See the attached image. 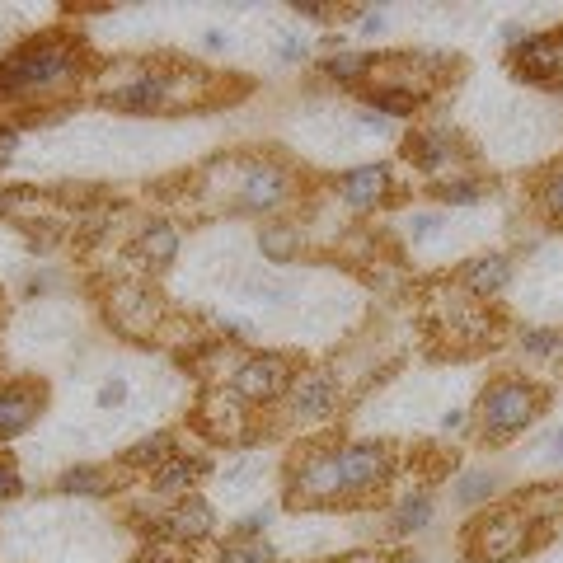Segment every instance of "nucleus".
Listing matches in <instances>:
<instances>
[{
  "mask_svg": "<svg viewBox=\"0 0 563 563\" xmlns=\"http://www.w3.org/2000/svg\"><path fill=\"white\" fill-rule=\"evenodd\" d=\"M338 193L348 207L357 212H371V207H381L385 193H390V165H357L348 169L343 179H338Z\"/></svg>",
  "mask_w": 563,
  "mask_h": 563,
  "instance_id": "nucleus-12",
  "label": "nucleus"
},
{
  "mask_svg": "<svg viewBox=\"0 0 563 563\" xmlns=\"http://www.w3.org/2000/svg\"><path fill=\"white\" fill-rule=\"evenodd\" d=\"M343 563H399L395 554H385V549H357L352 559H343Z\"/></svg>",
  "mask_w": 563,
  "mask_h": 563,
  "instance_id": "nucleus-36",
  "label": "nucleus"
},
{
  "mask_svg": "<svg viewBox=\"0 0 563 563\" xmlns=\"http://www.w3.org/2000/svg\"><path fill=\"white\" fill-rule=\"evenodd\" d=\"M451 493H456L460 507H479V503H488V498L498 493V479H493L488 470H465L456 479V488H451Z\"/></svg>",
  "mask_w": 563,
  "mask_h": 563,
  "instance_id": "nucleus-22",
  "label": "nucleus"
},
{
  "mask_svg": "<svg viewBox=\"0 0 563 563\" xmlns=\"http://www.w3.org/2000/svg\"><path fill=\"white\" fill-rule=\"evenodd\" d=\"M137 259L146 263L151 273L169 268V263L179 259V230L169 226V221H151V226L137 235Z\"/></svg>",
  "mask_w": 563,
  "mask_h": 563,
  "instance_id": "nucleus-15",
  "label": "nucleus"
},
{
  "mask_svg": "<svg viewBox=\"0 0 563 563\" xmlns=\"http://www.w3.org/2000/svg\"><path fill=\"white\" fill-rule=\"evenodd\" d=\"M174 71H137L104 94L118 113H165L174 108Z\"/></svg>",
  "mask_w": 563,
  "mask_h": 563,
  "instance_id": "nucleus-6",
  "label": "nucleus"
},
{
  "mask_svg": "<svg viewBox=\"0 0 563 563\" xmlns=\"http://www.w3.org/2000/svg\"><path fill=\"white\" fill-rule=\"evenodd\" d=\"M451 151H456V141H451V132H442V127L413 132V137L404 141V155H409V165L423 169V174H442V169L451 165Z\"/></svg>",
  "mask_w": 563,
  "mask_h": 563,
  "instance_id": "nucleus-13",
  "label": "nucleus"
},
{
  "mask_svg": "<svg viewBox=\"0 0 563 563\" xmlns=\"http://www.w3.org/2000/svg\"><path fill=\"white\" fill-rule=\"evenodd\" d=\"M296 371L282 352H249L235 376H230V395L240 399L244 409H259V404H273V399H287Z\"/></svg>",
  "mask_w": 563,
  "mask_h": 563,
  "instance_id": "nucleus-4",
  "label": "nucleus"
},
{
  "mask_svg": "<svg viewBox=\"0 0 563 563\" xmlns=\"http://www.w3.org/2000/svg\"><path fill=\"white\" fill-rule=\"evenodd\" d=\"M244 404L235 395H212L207 399V432H212V437H240L244 432Z\"/></svg>",
  "mask_w": 563,
  "mask_h": 563,
  "instance_id": "nucleus-19",
  "label": "nucleus"
},
{
  "mask_svg": "<svg viewBox=\"0 0 563 563\" xmlns=\"http://www.w3.org/2000/svg\"><path fill=\"white\" fill-rule=\"evenodd\" d=\"M362 33H366V38L385 33V10H366V15H362Z\"/></svg>",
  "mask_w": 563,
  "mask_h": 563,
  "instance_id": "nucleus-38",
  "label": "nucleus"
},
{
  "mask_svg": "<svg viewBox=\"0 0 563 563\" xmlns=\"http://www.w3.org/2000/svg\"><path fill=\"white\" fill-rule=\"evenodd\" d=\"M545 409V390L521 376H503L479 395V427L488 442H512L517 432L535 423V413Z\"/></svg>",
  "mask_w": 563,
  "mask_h": 563,
  "instance_id": "nucleus-3",
  "label": "nucleus"
},
{
  "mask_svg": "<svg viewBox=\"0 0 563 563\" xmlns=\"http://www.w3.org/2000/svg\"><path fill=\"white\" fill-rule=\"evenodd\" d=\"M338 376L334 371H301L287 390V404H291V418L296 423H320L338 409Z\"/></svg>",
  "mask_w": 563,
  "mask_h": 563,
  "instance_id": "nucleus-10",
  "label": "nucleus"
},
{
  "mask_svg": "<svg viewBox=\"0 0 563 563\" xmlns=\"http://www.w3.org/2000/svg\"><path fill=\"white\" fill-rule=\"evenodd\" d=\"M202 43H207V52H221V47H226V33H221V29H212V33H207V38H202Z\"/></svg>",
  "mask_w": 563,
  "mask_h": 563,
  "instance_id": "nucleus-42",
  "label": "nucleus"
},
{
  "mask_svg": "<svg viewBox=\"0 0 563 563\" xmlns=\"http://www.w3.org/2000/svg\"><path fill=\"white\" fill-rule=\"evenodd\" d=\"M259 249L268 254V259L287 263L291 254H296V230H291L287 221H268V226L259 230Z\"/></svg>",
  "mask_w": 563,
  "mask_h": 563,
  "instance_id": "nucleus-24",
  "label": "nucleus"
},
{
  "mask_svg": "<svg viewBox=\"0 0 563 563\" xmlns=\"http://www.w3.org/2000/svg\"><path fill=\"white\" fill-rule=\"evenodd\" d=\"M526 535H531V517L526 512H493L484 517V526L474 531V549L470 559L474 563H507L517 559L521 549H526Z\"/></svg>",
  "mask_w": 563,
  "mask_h": 563,
  "instance_id": "nucleus-5",
  "label": "nucleus"
},
{
  "mask_svg": "<svg viewBox=\"0 0 563 563\" xmlns=\"http://www.w3.org/2000/svg\"><path fill=\"white\" fill-rule=\"evenodd\" d=\"M80 47L66 33H43L29 38L24 47H15L10 57L0 61V104H15V99H43L47 90H61L66 80L80 76Z\"/></svg>",
  "mask_w": 563,
  "mask_h": 563,
  "instance_id": "nucleus-2",
  "label": "nucleus"
},
{
  "mask_svg": "<svg viewBox=\"0 0 563 563\" xmlns=\"http://www.w3.org/2000/svg\"><path fill=\"white\" fill-rule=\"evenodd\" d=\"M357 122H362L366 132H376V137H385V132H390V118H385V113H376V108H362V113H357Z\"/></svg>",
  "mask_w": 563,
  "mask_h": 563,
  "instance_id": "nucleus-35",
  "label": "nucleus"
},
{
  "mask_svg": "<svg viewBox=\"0 0 563 563\" xmlns=\"http://www.w3.org/2000/svg\"><path fill=\"white\" fill-rule=\"evenodd\" d=\"M122 460H127L132 470H151L155 474L165 460H174V432H151V437H141V442L132 446Z\"/></svg>",
  "mask_w": 563,
  "mask_h": 563,
  "instance_id": "nucleus-20",
  "label": "nucleus"
},
{
  "mask_svg": "<svg viewBox=\"0 0 563 563\" xmlns=\"http://www.w3.org/2000/svg\"><path fill=\"white\" fill-rule=\"evenodd\" d=\"M385 479H390V446L348 442L296 460L287 493L301 503H343V498H362L371 488H381Z\"/></svg>",
  "mask_w": 563,
  "mask_h": 563,
  "instance_id": "nucleus-1",
  "label": "nucleus"
},
{
  "mask_svg": "<svg viewBox=\"0 0 563 563\" xmlns=\"http://www.w3.org/2000/svg\"><path fill=\"white\" fill-rule=\"evenodd\" d=\"M212 531H216V512L207 498H179L174 507H165V517L151 521V535L169 540V545H202Z\"/></svg>",
  "mask_w": 563,
  "mask_h": 563,
  "instance_id": "nucleus-7",
  "label": "nucleus"
},
{
  "mask_svg": "<svg viewBox=\"0 0 563 563\" xmlns=\"http://www.w3.org/2000/svg\"><path fill=\"white\" fill-rule=\"evenodd\" d=\"M427 521H432V498H427V493H409V498L395 507L390 531H395V535H413V531H423Z\"/></svg>",
  "mask_w": 563,
  "mask_h": 563,
  "instance_id": "nucleus-21",
  "label": "nucleus"
},
{
  "mask_svg": "<svg viewBox=\"0 0 563 563\" xmlns=\"http://www.w3.org/2000/svg\"><path fill=\"white\" fill-rule=\"evenodd\" d=\"M15 151H19V127H10V122H0V169L15 160Z\"/></svg>",
  "mask_w": 563,
  "mask_h": 563,
  "instance_id": "nucleus-34",
  "label": "nucleus"
},
{
  "mask_svg": "<svg viewBox=\"0 0 563 563\" xmlns=\"http://www.w3.org/2000/svg\"><path fill=\"white\" fill-rule=\"evenodd\" d=\"M446 226V216H437V212H423V216H413V226H409V240L413 244H423V240H432L437 230Z\"/></svg>",
  "mask_w": 563,
  "mask_h": 563,
  "instance_id": "nucleus-30",
  "label": "nucleus"
},
{
  "mask_svg": "<svg viewBox=\"0 0 563 563\" xmlns=\"http://www.w3.org/2000/svg\"><path fill=\"white\" fill-rule=\"evenodd\" d=\"M43 404H47L43 385H33V381L5 385L0 390V442H15L19 432H29L33 418L43 413Z\"/></svg>",
  "mask_w": 563,
  "mask_h": 563,
  "instance_id": "nucleus-11",
  "label": "nucleus"
},
{
  "mask_svg": "<svg viewBox=\"0 0 563 563\" xmlns=\"http://www.w3.org/2000/svg\"><path fill=\"white\" fill-rule=\"evenodd\" d=\"M507 277H512L507 254H484V259H470L460 268V287L470 291V296H498L507 287Z\"/></svg>",
  "mask_w": 563,
  "mask_h": 563,
  "instance_id": "nucleus-14",
  "label": "nucleus"
},
{
  "mask_svg": "<svg viewBox=\"0 0 563 563\" xmlns=\"http://www.w3.org/2000/svg\"><path fill=\"white\" fill-rule=\"evenodd\" d=\"M141 563H193V559H188V545H169V540H160V545H151L146 554H141Z\"/></svg>",
  "mask_w": 563,
  "mask_h": 563,
  "instance_id": "nucleus-29",
  "label": "nucleus"
},
{
  "mask_svg": "<svg viewBox=\"0 0 563 563\" xmlns=\"http://www.w3.org/2000/svg\"><path fill=\"white\" fill-rule=\"evenodd\" d=\"M291 193V174L277 160H254L240 174V212H277Z\"/></svg>",
  "mask_w": 563,
  "mask_h": 563,
  "instance_id": "nucleus-8",
  "label": "nucleus"
},
{
  "mask_svg": "<svg viewBox=\"0 0 563 563\" xmlns=\"http://www.w3.org/2000/svg\"><path fill=\"white\" fill-rule=\"evenodd\" d=\"M423 104L418 94H404V90H366V108H376V113H385V118H409L413 108Z\"/></svg>",
  "mask_w": 563,
  "mask_h": 563,
  "instance_id": "nucleus-23",
  "label": "nucleus"
},
{
  "mask_svg": "<svg viewBox=\"0 0 563 563\" xmlns=\"http://www.w3.org/2000/svg\"><path fill=\"white\" fill-rule=\"evenodd\" d=\"M202 479V460H188V456H174L165 460L160 470L151 474V493H160V498H188V488Z\"/></svg>",
  "mask_w": 563,
  "mask_h": 563,
  "instance_id": "nucleus-16",
  "label": "nucleus"
},
{
  "mask_svg": "<svg viewBox=\"0 0 563 563\" xmlns=\"http://www.w3.org/2000/svg\"><path fill=\"white\" fill-rule=\"evenodd\" d=\"M291 10H296V15H301V19H320V24H324V15H334L329 5H310V0H296Z\"/></svg>",
  "mask_w": 563,
  "mask_h": 563,
  "instance_id": "nucleus-37",
  "label": "nucleus"
},
{
  "mask_svg": "<svg viewBox=\"0 0 563 563\" xmlns=\"http://www.w3.org/2000/svg\"><path fill=\"white\" fill-rule=\"evenodd\" d=\"M61 493H76V498H104V493H113L118 488V479H113V470H104V465H71V470L57 479Z\"/></svg>",
  "mask_w": 563,
  "mask_h": 563,
  "instance_id": "nucleus-17",
  "label": "nucleus"
},
{
  "mask_svg": "<svg viewBox=\"0 0 563 563\" xmlns=\"http://www.w3.org/2000/svg\"><path fill=\"white\" fill-rule=\"evenodd\" d=\"M545 456H549V460H563V423H559V432H554V437H549Z\"/></svg>",
  "mask_w": 563,
  "mask_h": 563,
  "instance_id": "nucleus-40",
  "label": "nucleus"
},
{
  "mask_svg": "<svg viewBox=\"0 0 563 563\" xmlns=\"http://www.w3.org/2000/svg\"><path fill=\"white\" fill-rule=\"evenodd\" d=\"M521 352L526 357H554V352H563V334L559 329H531V334H521Z\"/></svg>",
  "mask_w": 563,
  "mask_h": 563,
  "instance_id": "nucleus-27",
  "label": "nucleus"
},
{
  "mask_svg": "<svg viewBox=\"0 0 563 563\" xmlns=\"http://www.w3.org/2000/svg\"><path fill=\"white\" fill-rule=\"evenodd\" d=\"M122 404H127V381L122 376L99 385V409H122Z\"/></svg>",
  "mask_w": 563,
  "mask_h": 563,
  "instance_id": "nucleus-31",
  "label": "nucleus"
},
{
  "mask_svg": "<svg viewBox=\"0 0 563 563\" xmlns=\"http://www.w3.org/2000/svg\"><path fill=\"white\" fill-rule=\"evenodd\" d=\"M460 427H465V413H460V409H451V413H446V418H442V432H460Z\"/></svg>",
  "mask_w": 563,
  "mask_h": 563,
  "instance_id": "nucleus-41",
  "label": "nucleus"
},
{
  "mask_svg": "<svg viewBox=\"0 0 563 563\" xmlns=\"http://www.w3.org/2000/svg\"><path fill=\"white\" fill-rule=\"evenodd\" d=\"M545 207H549V216H559V221H563V169H554V174H549V183H545Z\"/></svg>",
  "mask_w": 563,
  "mask_h": 563,
  "instance_id": "nucleus-32",
  "label": "nucleus"
},
{
  "mask_svg": "<svg viewBox=\"0 0 563 563\" xmlns=\"http://www.w3.org/2000/svg\"><path fill=\"white\" fill-rule=\"evenodd\" d=\"M19 488H24V479H19V470L10 465V460H0V503H10Z\"/></svg>",
  "mask_w": 563,
  "mask_h": 563,
  "instance_id": "nucleus-33",
  "label": "nucleus"
},
{
  "mask_svg": "<svg viewBox=\"0 0 563 563\" xmlns=\"http://www.w3.org/2000/svg\"><path fill=\"white\" fill-rule=\"evenodd\" d=\"M0 216H43V198L33 188H5L0 193Z\"/></svg>",
  "mask_w": 563,
  "mask_h": 563,
  "instance_id": "nucleus-26",
  "label": "nucleus"
},
{
  "mask_svg": "<svg viewBox=\"0 0 563 563\" xmlns=\"http://www.w3.org/2000/svg\"><path fill=\"white\" fill-rule=\"evenodd\" d=\"M277 52H282V61H305V57H310V47L296 43V38H282V47H277Z\"/></svg>",
  "mask_w": 563,
  "mask_h": 563,
  "instance_id": "nucleus-39",
  "label": "nucleus"
},
{
  "mask_svg": "<svg viewBox=\"0 0 563 563\" xmlns=\"http://www.w3.org/2000/svg\"><path fill=\"white\" fill-rule=\"evenodd\" d=\"M376 61L381 57H366V52H334V57L320 61V71L329 80H338V85H366L371 71H376Z\"/></svg>",
  "mask_w": 563,
  "mask_h": 563,
  "instance_id": "nucleus-18",
  "label": "nucleus"
},
{
  "mask_svg": "<svg viewBox=\"0 0 563 563\" xmlns=\"http://www.w3.org/2000/svg\"><path fill=\"white\" fill-rule=\"evenodd\" d=\"M437 193H442V202H474L479 193H484V183L479 179H456V183H442Z\"/></svg>",
  "mask_w": 563,
  "mask_h": 563,
  "instance_id": "nucleus-28",
  "label": "nucleus"
},
{
  "mask_svg": "<svg viewBox=\"0 0 563 563\" xmlns=\"http://www.w3.org/2000/svg\"><path fill=\"white\" fill-rule=\"evenodd\" d=\"M216 563H277V554L263 535H254V540H235V545H226L221 554H216Z\"/></svg>",
  "mask_w": 563,
  "mask_h": 563,
  "instance_id": "nucleus-25",
  "label": "nucleus"
},
{
  "mask_svg": "<svg viewBox=\"0 0 563 563\" xmlns=\"http://www.w3.org/2000/svg\"><path fill=\"white\" fill-rule=\"evenodd\" d=\"M512 66L531 85L563 80V33H526V43L512 47Z\"/></svg>",
  "mask_w": 563,
  "mask_h": 563,
  "instance_id": "nucleus-9",
  "label": "nucleus"
}]
</instances>
